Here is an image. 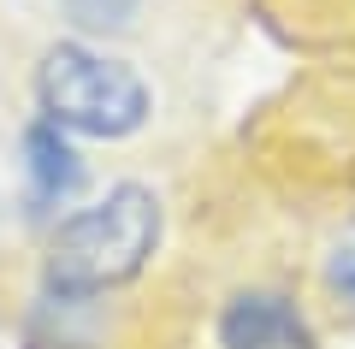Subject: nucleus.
I'll return each instance as SVG.
<instances>
[{"label":"nucleus","instance_id":"obj_7","mask_svg":"<svg viewBox=\"0 0 355 349\" xmlns=\"http://www.w3.org/2000/svg\"><path fill=\"white\" fill-rule=\"evenodd\" d=\"M142 6L148 0H60V18L83 42H113V36H130L142 24Z\"/></svg>","mask_w":355,"mask_h":349},{"label":"nucleus","instance_id":"obj_8","mask_svg":"<svg viewBox=\"0 0 355 349\" xmlns=\"http://www.w3.org/2000/svg\"><path fill=\"white\" fill-rule=\"evenodd\" d=\"M0 231H6V201H0Z\"/></svg>","mask_w":355,"mask_h":349},{"label":"nucleus","instance_id":"obj_3","mask_svg":"<svg viewBox=\"0 0 355 349\" xmlns=\"http://www.w3.org/2000/svg\"><path fill=\"white\" fill-rule=\"evenodd\" d=\"M207 337H214V349H326L314 296H302L291 278L272 273L237 278L214 302Z\"/></svg>","mask_w":355,"mask_h":349},{"label":"nucleus","instance_id":"obj_2","mask_svg":"<svg viewBox=\"0 0 355 349\" xmlns=\"http://www.w3.org/2000/svg\"><path fill=\"white\" fill-rule=\"evenodd\" d=\"M36 112L83 142H130L154 125V83L107 42L60 36L36 60Z\"/></svg>","mask_w":355,"mask_h":349},{"label":"nucleus","instance_id":"obj_4","mask_svg":"<svg viewBox=\"0 0 355 349\" xmlns=\"http://www.w3.org/2000/svg\"><path fill=\"white\" fill-rule=\"evenodd\" d=\"M83 189H89V160L77 137L36 112L18 130V213H24V225L53 231Z\"/></svg>","mask_w":355,"mask_h":349},{"label":"nucleus","instance_id":"obj_5","mask_svg":"<svg viewBox=\"0 0 355 349\" xmlns=\"http://www.w3.org/2000/svg\"><path fill=\"white\" fill-rule=\"evenodd\" d=\"M266 24L320 60H355V0H261Z\"/></svg>","mask_w":355,"mask_h":349},{"label":"nucleus","instance_id":"obj_1","mask_svg":"<svg viewBox=\"0 0 355 349\" xmlns=\"http://www.w3.org/2000/svg\"><path fill=\"white\" fill-rule=\"evenodd\" d=\"M160 243H166V196L148 178H119L48 231L36 261V296L113 302L154 266Z\"/></svg>","mask_w":355,"mask_h":349},{"label":"nucleus","instance_id":"obj_6","mask_svg":"<svg viewBox=\"0 0 355 349\" xmlns=\"http://www.w3.org/2000/svg\"><path fill=\"white\" fill-rule=\"evenodd\" d=\"M314 308L355 332V219H338L314 249Z\"/></svg>","mask_w":355,"mask_h":349}]
</instances>
